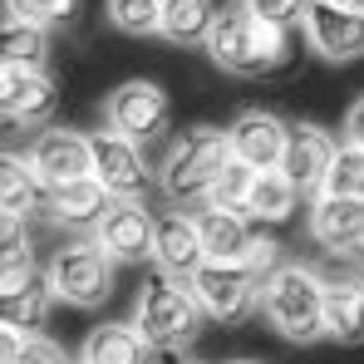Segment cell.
<instances>
[{"label":"cell","instance_id":"20","mask_svg":"<svg viewBox=\"0 0 364 364\" xmlns=\"http://www.w3.org/2000/svg\"><path fill=\"white\" fill-rule=\"evenodd\" d=\"M153 355L158 350L143 340V330L133 320H104V325H94L84 335L74 364H148Z\"/></svg>","mask_w":364,"mask_h":364},{"label":"cell","instance_id":"7","mask_svg":"<svg viewBox=\"0 0 364 364\" xmlns=\"http://www.w3.org/2000/svg\"><path fill=\"white\" fill-rule=\"evenodd\" d=\"M261 276L242 266V261H207L197 276H192V296L202 301L207 310V320H217V325H242L251 320L256 310H261Z\"/></svg>","mask_w":364,"mask_h":364},{"label":"cell","instance_id":"4","mask_svg":"<svg viewBox=\"0 0 364 364\" xmlns=\"http://www.w3.org/2000/svg\"><path fill=\"white\" fill-rule=\"evenodd\" d=\"M133 325L143 330V340L153 350H187L202 325H207V310L192 296L187 281H173V276H148L133 296Z\"/></svg>","mask_w":364,"mask_h":364},{"label":"cell","instance_id":"24","mask_svg":"<svg viewBox=\"0 0 364 364\" xmlns=\"http://www.w3.org/2000/svg\"><path fill=\"white\" fill-rule=\"evenodd\" d=\"M50 305H55V291H50L45 271H35L25 281H0V315L15 330H40L50 320Z\"/></svg>","mask_w":364,"mask_h":364},{"label":"cell","instance_id":"31","mask_svg":"<svg viewBox=\"0 0 364 364\" xmlns=\"http://www.w3.org/2000/svg\"><path fill=\"white\" fill-rule=\"evenodd\" d=\"M5 10H15L25 20H40V25H69L79 0H5Z\"/></svg>","mask_w":364,"mask_h":364},{"label":"cell","instance_id":"18","mask_svg":"<svg viewBox=\"0 0 364 364\" xmlns=\"http://www.w3.org/2000/svg\"><path fill=\"white\" fill-rule=\"evenodd\" d=\"M50 187L30 168V158L5 153L0 158V227H30L35 217H45Z\"/></svg>","mask_w":364,"mask_h":364},{"label":"cell","instance_id":"9","mask_svg":"<svg viewBox=\"0 0 364 364\" xmlns=\"http://www.w3.org/2000/svg\"><path fill=\"white\" fill-rule=\"evenodd\" d=\"M25 158H30V168L40 173L45 187H64V182L94 178V133L50 123V128H40V133L30 138Z\"/></svg>","mask_w":364,"mask_h":364},{"label":"cell","instance_id":"27","mask_svg":"<svg viewBox=\"0 0 364 364\" xmlns=\"http://www.w3.org/2000/svg\"><path fill=\"white\" fill-rule=\"evenodd\" d=\"M104 15L119 35L148 40L163 30V0H104Z\"/></svg>","mask_w":364,"mask_h":364},{"label":"cell","instance_id":"30","mask_svg":"<svg viewBox=\"0 0 364 364\" xmlns=\"http://www.w3.org/2000/svg\"><path fill=\"white\" fill-rule=\"evenodd\" d=\"M242 5L256 15V20L276 25V30H296V25L305 20V5H310V0H242Z\"/></svg>","mask_w":364,"mask_h":364},{"label":"cell","instance_id":"19","mask_svg":"<svg viewBox=\"0 0 364 364\" xmlns=\"http://www.w3.org/2000/svg\"><path fill=\"white\" fill-rule=\"evenodd\" d=\"M325 340L364 345V271L325 276Z\"/></svg>","mask_w":364,"mask_h":364},{"label":"cell","instance_id":"3","mask_svg":"<svg viewBox=\"0 0 364 364\" xmlns=\"http://www.w3.org/2000/svg\"><path fill=\"white\" fill-rule=\"evenodd\" d=\"M261 315L291 345L325 340V276L305 261H281L261 286Z\"/></svg>","mask_w":364,"mask_h":364},{"label":"cell","instance_id":"32","mask_svg":"<svg viewBox=\"0 0 364 364\" xmlns=\"http://www.w3.org/2000/svg\"><path fill=\"white\" fill-rule=\"evenodd\" d=\"M242 266H251V271H256V276L266 281V276H271V271L281 266V242H271V237H256V242H251V251H246V261H242Z\"/></svg>","mask_w":364,"mask_h":364},{"label":"cell","instance_id":"6","mask_svg":"<svg viewBox=\"0 0 364 364\" xmlns=\"http://www.w3.org/2000/svg\"><path fill=\"white\" fill-rule=\"evenodd\" d=\"M104 128H114L133 143H158L173 128V99L163 84L153 79H123L119 89H109L104 99Z\"/></svg>","mask_w":364,"mask_h":364},{"label":"cell","instance_id":"12","mask_svg":"<svg viewBox=\"0 0 364 364\" xmlns=\"http://www.w3.org/2000/svg\"><path fill=\"white\" fill-rule=\"evenodd\" d=\"M310 242L320 246L325 256H355L364 251V197H330L315 192L310 197Z\"/></svg>","mask_w":364,"mask_h":364},{"label":"cell","instance_id":"33","mask_svg":"<svg viewBox=\"0 0 364 364\" xmlns=\"http://www.w3.org/2000/svg\"><path fill=\"white\" fill-rule=\"evenodd\" d=\"M340 138H345V143H355V148H364V94L345 109V128H340Z\"/></svg>","mask_w":364,"mask_h":364},{"label":"cell","instance_id":"5","mask_svg":"<svg viewBox=\"0 0 364 364\" xmlns=\"http://www.w3.org/2000/svg\"><path fill=\"white\" fill-rule=\"evenodd\" d=\"M114 276H119V261L94 237H69L45 261V281H50L55 301L69 310H99L114 296Z\"/></svg>","mask_w":364,"mask_h":364},{"label":"cell","instance_id":"1","mask_svg":"<svg viewBox=\"0 0 364 364\" xmlns=\"http://www.w3.org/2000/svg\"><path fill=\"white\" fill-rule=\"evenodd\" d=\"M207 55H212L217 69H227L237 79H266V74L286 69L296 50H291V30H276V25L256 20L237 0V5L222 10V20L207 40Z\"/></svg>","mask_w":364,"mask_h":364},{"label":"cell","instance_id":"25","mask_svg":"<svg viewBox=\"0 0 364 364\" xmlns=\"http://www.w3.org/2000/svg\"><path fill=\"white\" fill-rule=\"evenodd\" d=\"M301 197H305V192L286 178V168H261V173H256V187H251V202H246V217H251V222H271V227H281V222L296 217Z\"/></svg>","mask_w":364,"mask_h":364},{"label":"cell","instance_id":"8","mask_svg":"<svg viewBox=\"0 0 364 364\" xmlns=\"http://www.w3.org/2000/svg\"><path fill=\"white\" fill-rule=\"evenodd\" d=\"M94 178L109 187L114 202H143L148 187L158 182V168L148 163L143 143L123 138L114 128H99L94 133Z\"/></svg>","mask_w":364,"mask_h":364},{"label":"cell","instance_id":"22","mask_svg":"<svg viewBox=\"0 0 364 364\" xmlns=\"http://www.w3.org/2000/svg\"><path fill=\"white\" fill-rule=\"evenodd\" d=\"M50 55H55L50 25L25 20L15 10L0 15V64L5 69H50Z\"/></svg>","mask_w":364,"mask_h":364},{"label":"cell","instance_id":"13","mask_svg":"<svg viewBox=\"0 0 364 364\" xmlns=\"http://www.w3.org/2000/svg\"><path fill=\"white\" fill-rule=\"evenodd\" d=\"M94 242L119 266H143V261H153V246H158V212H148L143 202H114L109 217L99 222Z\"/></svg>","mask_w":364,"mask_h":364},{"label":"cell","instance_id":"26","mask_svg":"<svg viewBox=\"0 0 364 364\" xmlns=\"http://www.w3.org/2000/svg\"><path fill=\"white\" fill-rule=\"evenodd\" d=\"M0 364H74L45 330H15L0 325Z\"/></svg>","mask_w":364,"mask_h":364},{"label":"cell","instance_id":"28","mask_svg":"<svg viewBox=\"0 0 364 364\" xmlns=\"http://www.w3.org/2000/svg\"><path fill=\"white\" fill-rule=\"evenodd\" d=\"M251 187H256V168H251V163H242V158H232V163L222 168V178L212 182L207 202H212V207H227V212H246Z\"/></svg>","mask_w":364,"mask_h":364},{"label":"cell","instance_id":"2","mask_svg":"<svg viewBox=\"0 0 364 364\" xmlns=\"http://www.w3.org/2000/svg\"><path fill=\"white\" fill-rule=\"evenodd\" d=\"M232 163V138L227 128L212 123H192L168 143L163 163H158V187L173 207H202L212 182L222 178V168Z\"/></svg>","mask_w":364,"mask_h":364},{"label":"cell","instance_id":"23","mask_svg":"<svg viewBox=\"0 0 364 364\" xmlns=\"http://www.w3.org/2000/svg\"><path fill=\"white\" fill-rule=\"evenodd\" d=\"M217 20H222L217 0H163V30L158 35L178 50H207Z\"/></svg>","mask_w":364,"mask_h":364},{"label":"cell","instance_id":"29","mask_svg":"<svg viewBox=\"0 0 364 364\" xmlns=\"http://www.w3.org/2000/svg\"><path fill=\"white\" fill-rule=\"evenodd\" d=\"M320 192H330V197H364V148L340 143V153H335Z\"/></svg>","mask_w":364,"mask_h":364},{"label":"cell","instance_id":"34","mask_svg":"<svg viewBox=\"0 0 364 364\" xmlns=\"http://www.w3.org/2000/svg\"><path fill=\"white\" fill-rule=\"evenodd\" d=\"M335 5H345V10H360V15H364V0H335Z\"/></svg>","mask_w":364,"mask_h":364},{"label":"cell","instance_id":"14","mask_svg":"<svg viewBox=\"0 0 364 364\" xmlns=\"http://www.w3.org/2000/svg\"><path fill=\"white\" fill-rule=\"evenodd\" d=\"M153 266L173 281H187L207 266V246H202V232H197V217L187 207H168L158 212V246H153Z\"/></svg>","mask_w":364,"mask_h":364},{"label":"cell","instance_id":"35","mask_svg":"<svg viewBox=\"0 0 364 364\" xmlns=\"http://www.w3.org/2000/svg\"><path fill=\"white\" fill-rule=\"evenodd\" d=\"M227 364H261V360H227Z\"/></svg>","mask_w":364,"mask_h":364},{"label":"cell","instance_id":"21","mask_svg":"<svg viewBox=\"0 0 364 364\" xmlns=\"http://www.w3.org/2000/svg\"><path fill=\"white\" fill-rule=\"evenodd\" d=\"M192 217H197V232H202V246H207V261H227V266L232 261H246V251L256 242L246 212H227V207L202 202Z\"/></svg>","mask_w":364,"mask_h":364},{"label":"cell","instance_id":"11","mask_svg":"<svg viewBox=\"0 0 364 364\" xmlns=\"http://www.w3.org/2000/svg\"><path fill=\"white\" fill-rule=\"evenodd\" d=\"M301 30H305V45L330 64H350L364 55V15L335 5V0H310Z\"/></svg>","mask_w":364,"mask_h":364},{"label":"cell","instance_id":"17","mask_svg":"<svg viewBox=\"0 0 364 364\" xmlns=\"http://www.w3.org/2000/svg\"><path fill=\"white\" fill-rule=\"evenodd\" d=\"M335 153H340L335 133H325L320 123H291V143H286L281 168H286V178L296 182L301 192L315 197V192L325 187V173H330Z\"/></svg>","mask_w":364,"mask_h":364},{"label":"cell","instance_id":"10","mask_svg":"<svg viewBox=\"0 0 364 364\" xmlns=\"http://www.w3.org/2000/svg\"><path fill=\"white\" fill-rule=\"evenodd\" d=\"M0 109L10 128H50L60 114V84L50 69H0Z\"/></svg>","mask_w":364,"mask_h":364},{"label":"cell","instance_id":"16","mask_svg":"<svg viewBox=\"0 0 364 364\" xmlns=\"http://www.w3.org/2000/svg\"><path fill=\"white\" fill-rule=\"evenodd\" d=\"M114 197L99 178H79L50 187V202H45V222L60 227V232H99V222L109 217Z\"/></svg>","mask_w":364,"mask_h":364},{"label":"cell","instance_id":"15","mask_svg":"<svg viewBox=\"0 0 364 364\" xmlns=\"http://www.w3.org/2000/svg\"><path fill=\"white\" fill-rule=\"evenodd\" d=\"M227 138H232V158H242L261 173V168H281L286 143H291V123L271 109H242L227 128Z\"/></svg>","mask_w":364,"mask_h":364}]
</instances>
